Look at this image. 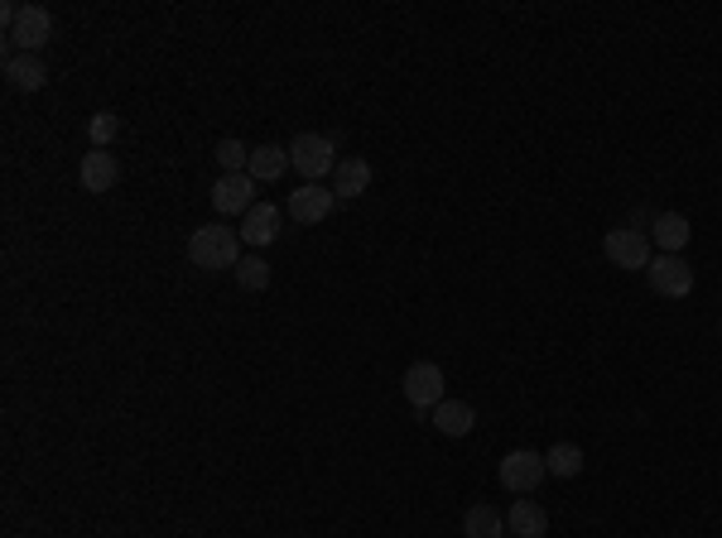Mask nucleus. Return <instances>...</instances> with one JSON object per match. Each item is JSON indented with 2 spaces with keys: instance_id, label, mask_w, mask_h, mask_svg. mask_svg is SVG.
<instances>
[{
  "instance_id": "f257e3e1",
  "label": "nucleus",
  "mask_w": 722,
  "mask_h": 538,
  "mask_svg": "<svg viewBox=\"0 0 722 538\" xmlns=\"http://www.w3.org/2000/svg\"><path fill=\"white\" fill-rule=\"evenodd\" d=\"M188 265L193 269H236L241 265V231L232 226H198L188 236Z\"/></svg>"
},
{
  "instance_id": "f03ea898",
  "label": "nucleus",
  "mask_w": 722,
  "mask_h": 538,
  "mask_svg": "<svg viewBox=\"0 0 722 538\" xmlns=\"http://www.w3.org/2000/svg\"><path fill=\"white\" fill-rule=\"evenodd\" d=\"M545 476H549L545 452L515 447V452H505V457L497 461V481H501V491H511V495H535Z\"/></svg>"
},
{
  "instance_id": "7ed1b4c3",
  "label": "nucleus",
  "mask_w": 722,
  "mask_h": 538,
  "mask_svg": "<svg viewBox=\"0 0 722 538\" xmlns=\"http://www.w3.org/2000/svg\"><path fill=\"white\" fill-rule=\"evenodd\" d=\"M289 164H294L308 183H318V178L337 174V164H342V159H337V144L328 140V134H313L308 130V134H294V140H289Z\"/></svg>"
},
{
  "instance_id": "20e7f679",
  "label": "nucleus",
  "mask_w": 722,
  "mask_h": 538,
  "mask_svg": "<svg viewBox=\"0 0 722 538\" xmlns=\"http://www.w3.org/2000/svg\"><path fill=\"white\" fill-rule=\"evenodd\" d=\"M645 279L660 299H689L694 293V269L684 265V255H655L645 265Z\"/></svg>"
},
{
  "instance_id": "39448f33",
  "label": "nucleus",
  "mask_w": 722,
  "mask_h": 538,
  "mask_svg": "<svg viewBox=\"0 0 722 538\" xmlns=\"http://www.w3.org/2000/svg\"><path fill=\"white\" fill-rule=\"evenodd\" d=\"M602 250H607V260L617 265V269H645L650 260H655V255H650V231H636V226L607 231Z\"/></svg>"
},
{
  "instance_id": "423d86ee",
  "label": "nucleus",
  "mask_w": 722,
  "mask_h": 538,
  "mask_svg": "<svg viewBox=\"0 0 722 538\" xmlns=\"http://www.w3.org/2000/svg\"><path fill=\"white\" fill-rule=\"evenodd\" d=\"M333 207H337V192L333 188H323V183H304L299 192H289L284 212L294 217L299 226H318V222H328Z\"/></svg>"
},
{
  "instance_id": "0eeeda50",
  "label": "nucleus",
  "mask_w": 722,
  "mask_h": 538,
  "mask_svg": "<svg viewBox=\"0 0 722 538\" xmlns=\"http://www.w3.org/2000/svg\"><path fill=\"white\" fill-rule=\"evenodd\" d=\"M5 39L15 44V54H39V48L54 39V15H48L44 5H24L20 20H15V30H10Z\"/></svg>"
},
{
  "instance_id": "6e6552de",
  "label": "nucleus",
  "mask_w": 722,
  "mask_h": 538,
  "mask_svg": "<svg viewBox=\"0 0 722 538\" xmlns=\"http://www.w3.org/2000/svg\"><path fill=\"white\" fill-rule=\"evenodd\" d=\"M400 385H405V399L415 404V409H439L443 404V371L433 361H415Z\"/></svg>"
},
{
  "instance_id": "1a4fd4ad",
  "label": "nucleus",
  "mask_w": 722,
  "mask_h": 538,
  "mask_svg": "<svg viewBox=\"0 0 722 538\" xmlns=\"http://www.w3.org/2000/svg\"><path fill=\"white\" fill-rule=\"evenodd\" d=\"M212 207L222 217H246L256 207V178L251 174H222L212 188Z\"/></svg>"
},
{
  "instance_id": "9d476101",
  "label": "nucleus",
  "mask_w": 722,
  "mask_h": 538,
  "mask_svg": "<svg viewBox=\"0 0 722 538\" xmlns=\"http://www.w3.org/2000/svg\"><path fill=\"white\" fill-rule=\"evenodd\" d=\"M241 241L246 246H256V250H265V246H275L280 241V207L275 202H256L246 217H241Z\"/></svg>"
},
{
  "instance_id": "9b49d317",
  "label": "nucleus",
  "mask_w": 722,
  "mask_h": 538,
  "mask_svg": "<svg viewBox=\"0 0 722 538\" xmlns=\"http://www.w3.org/2000/svg\"><path fill=\"white\" fill-rule=\"evenodd\" d=\"M78 183H82L88 192H112L116 183H120V164H116V154H112V150H92V154H82Z\"/></svg>"
},
{
  "instance_id": "f8f14e48",
  "label": "nucleus",
  "mask_w": 722,
  "mask_h": 538,
  "mask_svg": "<svg viewBox=\"0 0 722 538\" xmlns=\"http://www.w3.org/2000/svg\"><path fill=\"white\" fill-rule=\"evenodd\" d=\"M689 217L684 212H660L655 222H650V241L660 246V255H679L684 246H689Z\"/></svg>"
},
{
  "instance_id": "ddd939ff",
  "label": "nucleus",
  "mask_w": 722,
  "mask_h": 538,
  "mask_svg": "<svg viewBox=\"0 0 722 538\" xmlns=\"http://www.w3.org/2000/svg\"><path fill=\"white\" fill-rule=\"evenodd\" d=\"M505 529H511L515 538H545L549 515L535 505V500H511V510H505Z\"/></svg>"
},
{
  "instance_id": "4468645a",
  "label": "nucleus",
  "mask_w": 722,
  "mask_h": 538,
  "mask_svg": "<svg viewBox=\"0 0 722 538\" xmlns=\"http://www.w3.org/2000/svg\"><path fill=\"white\" fill-rule=\"evenodd\" d=\"M371 188V164L366 159H342L337 164V174H333V192H337V202H352V198H361V192Z\"/></svg>"
},
{
  "instance_id": "2eb2a0df",
  "label": "nucleus",
  "mask_w": 722,
  "mask_h": 538,
  "mask_svg": "<svg viewBox=\"0 0 722 538\" xmlns=\"http://www.w3.org/2000/svg\"><path fill=\"white\" fill-rule=\"evenodd\" d=\"M433 428H439L443 437H467L477 428V409L463 399H443L439 409H433Z\"/></svg>"
},
{
  "instance_id": "dca6fc26",
  "label": "nucleus",
  "mask_w": 722,
  "mask_h": 538,
  "mask_svg": "<svg viewBox=\"0 0 722 538\" xmlns=\"http://www.w3.org/2000/svg\"><path fill=\"white\" fill-rule=\"evenodd\" d=\"M5 78H10V87H20V92H39L48 82V68H44L39 54H10L5 58Z\"/></svg>"
},
{
  "instance_id": "f3484780",
  "label": "nucleus",
  "mask_w": 722,
  "mask_h": 538,
  "mask_svg": "<svg viewBox=\"0 0 722 538\" xmlns=\"http://www.w3.org/2000/svg\"><path fill=\"white\" fill-rule=\"evenodd\" d=\"M284 168H289V144H256V150H251V168H246V174L256 178V183L284 178Z\"/></svg>"
},
{
  "instance_id": "a211bd4d",
  "label": "nucleus",
  "mask_w": 722,
  "mask_h": 538,
  "mask_svg": "<svg viewBox=\"0 0 722 538\" xmlns=\"http://www.w3.org/2000/svg\"><path fill=\"white\" fill-rule=\"evenodd\" d=\"M505 534V515L497 505H467V515H463V538H501Z\"/></svg>"
},
{
  "instance_id": "6ab92c4d",
  "label": "nucleus",
  "mask_w": 722,
  "mask_h": 538,
  "mask_svg": "<svg viewBox=\"0 0 722 538\" xmlns=\"http://www.w3.org/2000/svg\"><path fill=\"white\" fill-rule=\"evenodd\" d=\"M545 467H549V476H578L583 471V447H573V443H554L549 452H545Z\"/></svg>"
},
{
  "instance_id": "aec40b11",
  "label": "nucleus",
  "mask_w": 722,
  "mask_h": 538,
  "mask_svg": "<svg viewBox=\"0 0 722 538\" xmlns=\"http://www.w3.org/2000/svg\"><path fill=\"white\" fill-rule=\"evenodd\" d=\"M236 284L246 289V293L270 289V265L260 260V250H256V255H241V265H236Z\"/></svg>"
},
{
  "instance_id": "412c9836",
  "label": "nucleus",
  "mask_w": 722,
  "mask_h": 538,
  "mask_svg": "<svg viewBox=\"0 0 722 538\" xmlns=\"http://www.w3.org/2000/svg\"><path fill=\"white\" fill-rule=\"evenodd\" d=\"M217 164H222V174H246L251 150L241 140H222V144H217Z\"/></svg>"
},
{
  "instance_id": "4be33fe9",
  "label": "nucleus",
  "mask_w": 722,
  "mask_h": 538,
  "mask_svg": "<svg viewBox=\"0 0 722 538\" xmlns=\"http://www.w3.org/2000/svg\"><path fill=\"white\" fill-rule=\"evenodd\" d=\"M88 134H92V150H112V140L120 134L116 112H96V116H92V126H88Z\"/></svg>"
}]
</instances>
